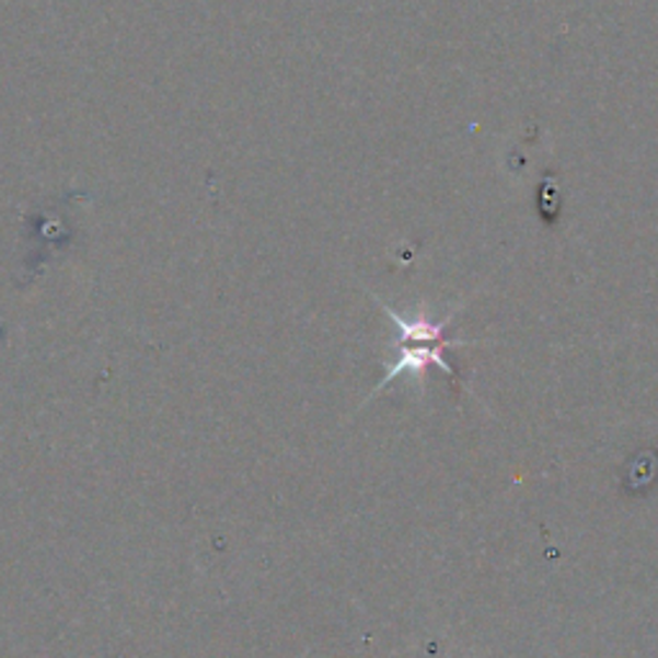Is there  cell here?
I'll return each instance as SVG.
<instances>
[{"instance_id": "6da1fadb", "label": "cell", "mask_w": 658, "mask_h": 658, "mask_svg": "<svg viewBox=\"0 0 658 658\" xmlns=\"http://www.w3.org/2000/svg\"><path fill=\"white\" fill-rule=\"evenodd\" d=\"M448 347H463V343H455V339H446V343H427V345H423V343H399L394 363L389 366L386 376H383V381L373 389L371 396L379 394L381 389H386L389 383L394 379H399L402 373H412V376H417L419 381H425L427 368H432V366L442 368V371H446L448 376H453V379L458 381L455 368L450 366L446 358H442V350H448ZM458 383H461V381H458Z\"/></svg>"}]
</instances>
